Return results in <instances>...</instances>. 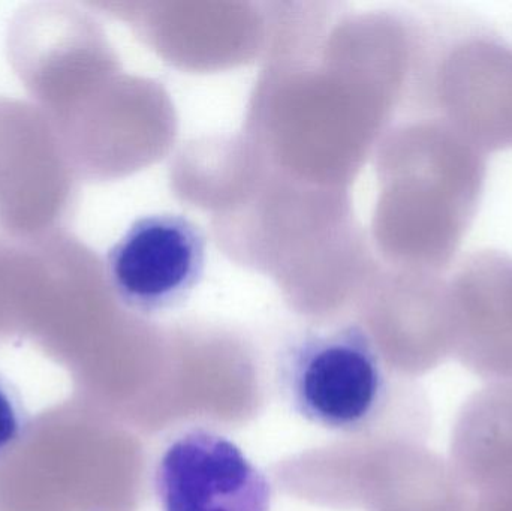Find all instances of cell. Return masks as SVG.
<instances>
[{
    "label": "cell",
    "mask_w": 512,
    "mask_h": 511,
    "mask_svg": "<svg viewBox=\"0 0 512 511\" xmlns=\"http://www.w3.org/2000/svg\"><path fill=\"white\" fill-rule=\"evenodd\" d=\"M277 380L301 419L355 434L372 426L388 399V375L366 330L355 324L310 330L280 354Z\"/></svg>",
    "instance_id": "cell-1"
},
{
    "label": "cell",
    "mask_w": 512,
    "mask_h": 511,
    "mask_svg": "<svg viewBox=\"0 0 512 511\" xmlns=\"http://www.w3.org/2000/svg\"><path fill=\"white\" fill-rule=\"evenodd\" d=\"M105 266L111 288L126 308L144 315L167 312L200 284L206 239L185 216H144L108 251Z\"/></svg>",
    "instance_id": "cell-2"
},
{
    "label": "cell",
    "mask_w": 512,
    "mask_h": 511,
    "mask_svg": "<svg viewBox=\"0 0 512 511\" xmlns=\"http://www.w3.org/2000/svg\"><path fill=\"white\" fill-rule=\"evenodd\" d=\"M162 511H270L265 474L224 435L192 429L159 458L153 476Z\"/></svg>",
    "instance_id": "cell-3"
},
{
    "label": "cell",
    "mask_w": 512,
    "mask_h": 511,
    "mask_svg": "<svg viewBox=\"0 0 512 511\" xmlns=\"http://www.w3.org/2000/svg\"><path fill=\"white\" fill-rule=\"evenodd\" d=\"M30 428V414L23 396L0 372V458L18 446Z\"/></svg>",
    "instance_id": "cell-4"
}]
</instances>
